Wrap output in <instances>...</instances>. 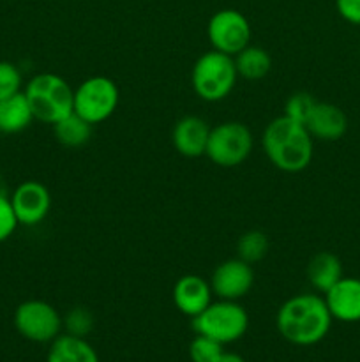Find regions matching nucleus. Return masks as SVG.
<instances>
[{"mask_svg":"<svg viewBox=\"0 0 360 362\" xmlns=\"http://www.w3.org/2000/svg\"><path fill=\"white\" fill-rule=\"evenodd\" d=\"M217 362H246V361H244V357H240L239 354L224 352L221 357H219Z\"/></svg>","mask_w":360,"mask_h":362,"instance_id":"obj_28","label":"nucleus"},{"mask_svg":"<svg viewBox=\"0 0 360 362\" xmlns=\"http://www.w3.org/2000/svg\"><path fill=\"white\" fill-rule=\"evenodd\" d=\"M196 334L229 345L242 338L249 329V315L239 300H212L198 317L191 318Z\"/></svg>","mask_w":360,"mask_h":362,"instance_id":"obj_5","label":"nucleus"},{"mask_svg":"<svg viewBox=\"0 0 360 362\" xmlns=\"http://www.w3.org/2000/svg\"><path fill=\"white\" fill-rule=\"evenodd\" d=\"M212 292L217 299L239 300L251 292L254 285L253 265L236 258L222 262L210 276Z\"/></svg>","mask_w":360,"mask_h":362,"instance_id":"obj_10","label":"nucleus"},{"mask_svg":"<svg viewBox=\"0 0 360 362\" xmlns=\"http://www.w3.org/2000/svg\"><path fill=\"white\" fill-rule=\"evenodd\" d=\"M314 138L302 122L282 113L265 127L261 147L268 161L284 173H300L311 165L314 154Z\"/></svg>","mask_w":360,"mask_h":362,"instance_id":"obj_2","label":"nucleus"},{"mask_svg":"<svg viewBox=\"0 0 360 362\" xmlns=\"http://www.w3.org/2000/svg\"><path fill=\"white\" fill-rule=\"evenodd\" d=\"M316 99L309 94V92H295V94L289 95L286 99L284 105V115L289 119L296 120V122L306 124L307 117L313 112L314 105H316Z\"/></svg>","mask_w":360,"mask_h":362,"instance_id":"obj_24","label":"nucleus"},{"mask_svg":"<svg viewBox=\"0 0 360 362\" xmlns=\"http://www.w3.org/2000/svg\"><path fill=\"white\" fill-rule=\"evenodd\" d=\"M212 127L205 119L198 115H186L179 119L172 131V144L175 151L184 158H201L205 156L208 134Z\"/></svg>","mask_w":360,"mask_h":362,"instance_id":"obj_13","label":"nucleus"},{"mask_svg":"<svg viewBox=\"0 0 360 362\" xmlns=\"http://www.w3.org/2000/svg\"><path fill=\"white\" fill-rule=\"evenodd\" d=\"M233 60H235L239 78H244L247 81L263 80L272 69L270 53L261 46H246L242 52L233 57Z\"/></svg>","mask_w":360,"mask_h":362,"instance_id":"obj_19","label":"nucleus"},{"mask_svg":"<svg viewBox=\"0 0 360 362\" xmlns=\"http://www.w3.org/2000/svg\"><path fill=\"white\" fill-rule=\"evenodd\" d=\"M207 35L212 49L235 57L251 45L253 28L249 20L236 9H221L212 14L207 25Z\"/></svg>","mask_w":360,"mask_h":362,"instance_id":"obj_9","label":"nucleus"},{"mask_svg":"<svg viewBox=\"0 0 360 362\" xmlns=\"http://www.w3.org/2000/svg\"><path fill=\"white\" fill-rule=\"evenodd\" d=\"M92 129H94V126L74 112L53 124V133H55L56 141L67 148H78L87 145L92 136Z\"/></svg>","mask_w":360,"mask_h":362,"instance_id":"obj_20","label":"nucleus"},{"mask_svg":"<svg viewBox=\"0 0 360 362\" xmlns=\"http://www.w3.org/2000/svg\"><path fill=\"white\" fill-rule=\"evenodd\" d=\"M120 101V90L108 76H90L74 90L73 112L92 126L108 120Z\"/></svg>","mask_w":360,"mask_h":362,"instance_id":"obj_7","label":"nucleus"},{"mask_svg":"<svg viewBox=\"0 0 360 362\" xmlns=\"http://www.w3.org/2000/svg\"><path fill=\"white\" fill-rule=\"evenodd\" d=\"M34 113L23 90L0 101V133L16 134L32 124Z\"/></svg>","mask_w":360,"mask_h":362,"instance_id":"obj_18","label":"nucleus"},{"mask_svg":"<svg viewBox=\"0 0 360 362\" xmlns=\"http://www.w3.org/2000/svg\"><path fill=\"white\" fill-rule=\"evenodd\" d=\"M95 325V318L90 310L76 306L67 311L62 318V329H66V334L78 336V338H87Z\"/></svg>","mask_w":360,"mask_h":362,"instance_id":"obj_22","label":"nucleus"},{"mask_svg":"<svg viewBox=\"0 0 360 362\" xmlns=\"http://www.w3.org/2000/svg\"><path fill=\"white\" fill-rule=\"evenodd\" d=\"M339 16L352 25H360V0H335Z\"/></svg>","mask_w":360,"mask_h":362,"instance_id":"obj_27","label":"nucleus"},{"mask_svg":"<svg viewBox=\"0 0 360 362\" xmlns=\"http://www.w3.org/2000/svg\"><path fill=\"white\" fill-rule=\"evenodd\" d=\"M332 315L325 297L299 293L281 304L275 325L282 338L296 346H313L323 341L332 327Z\"/></svg>","mask_w":360,"mask_h":362,"instance_id":"obj_1","label":"nucleus"},{"mask_svg":"<svg viewBox=\"0 0 360 362\" xmlns=\"http://www.w3.org/2000/svg\"><path fill=\"white\" fill-rule=\"evenodd\" d=\"M210 281L198 274H186L173 285V304L186 317L194 318L212 303Z\"/></svg>","mask_w":360,"mask_h":362,"instance_id":"obj_12","label":"nucleus"},{"mask_svg":"<svg viewBox=\"0 0 360 362\" xmlns=\"http://www.w3.org/2000/svg\"><path fill=\"white\" fill-rule=\"evenodd\" d=\"M325 303L332 318L346 324L360 322V279L342 276L327 293Z\"/></svg>","mask_w":360,"mask_h":362,"instance_id":"obj_14","label":"nucleus"},{"mask_svg":"<svg viewBox=\"0 0 360 362\" xmlns=\"http://www.w3.org/2000/svg\"><path fill=\"white\" fill-rule=\"evenodd\" d=\"M18 226H20V223H18L13 205H11V198L0 193V244L6 243L16 232Z\"/></svg>","mask_w":360,"mask_h":362,"instance_id":"obj_26","label":"nucleus"},{"mask_svg":"<svg viewBox=\"0 0 360 362\" xmlns=\"http://www.w3.org/2000/svg\"><path fill=\"white\" fill-rule=\"evenodd\" d=\"M16 219L23 226H37L52 211V194L39 180H23L11 194Z\"/></svg>","mask_w":360,"mask_h":362,"instance_id":"obj_11","label":"nucleus"},{"mask_svg":"<svg viewBox=\"0 0 360 362\" xmlns=\"http://www.w3.org/2000/svg\"><path fill=\"white\" fill-rule=\"evenodd\" d=\"M46 362H99V356L85 338L62 334L49 345Z\"/></svg>","mask_w":360,"mask_h":362,"instance_id":"obj_17","label":"nucleus"},{"mask_svg":"<svg viewBox=\"0 0 360 362\" xmlns=\"http://www.w3.org/2000/svg\"><path fill=\"white\" fill-rule=\"evenodd\" d=\"M304 126L314 140L337 141L348 131V117L339 106L318 101Z\"/></svg>","mask_w":360,"mask_h":362,"instance_id":"obj_15","label":"nucleus"},{"mask_svg":"<svg viewBox=\"0 0 360 362\" xmlns=\"http://www.w3.org/2000/svg\"><path fill=\"white\" fill-rule=\"evenodd\" d=\"M268 247H270L268 237L263 232H260V230H249V232L242 233L239 243H236V257L253 265L267 257Z\"/></svg>","mask_w":360,"mask_h":362,"instance_id":"obj_21","label":"nucleus"},{"mask_svg":"<svg viewBox=\"0 0 360 362\" xmlns=\"http://www.w3.org/2000/svg\"><path fill=\"white\" fill-rule=\"evenodd\" d=\"M342 278V264L334 253L320 251L307 264V279L316 292L327 293Z\"/></svg>","mask_w":360,"mask_h":362,"instance_id":"obj_16","label":"nucleus"},{"mask_svg":"<svg viewBox=\"0 0 360 362\" xmlns=\"http://www.w3.org/2000/svg\"><path fill=\"white\" fill-rule=\"evenodd\" d=\"M23 94L30 105L34 119L42 124L53 126L60 119L73 113L74 90L66 78L59 74H35L27 81Z\"/></svg>","mask_w":360,"mask_h":362,"instance_id":"obj_3","label":"nucleus"},{"mask_svg":"<svg viewBox=\"0 0 360 362\" xmlns=\"http://www.w3.org/2000/svg\"><path fill=\"white\" fill-rule=\"evenodd\" d=\"M236 80L239 73L233 57L215 49L198 57L191 73L194 92L207 103H219L228 98L235 88Z\"/></svg>","mask_w":360,"mask_h":362,"instance_id":"obj_4","label":"nucleus"},{"mask_svg":"<svg viewBox=\"0 0 360 362\" xmlns=\"http://www.w3.org/2000/svg\"><path fill=\"white\" fill-rule=\"evenodd\" d=\"M224 354V345L207 336L196 334L189 345V357L193 362H217Z\"/></svg>","mask_w":360,"mask_h":362,"instance_id":"obj_23","label":"nucleus"},{"mask_svg":"<svg viewBox=\"0 0 360 362\" xmlns=\"http://www.w3.org/2000/svg\"><path fill=\"white\" fill-rule=\"evenodd\" d=\"M14 327L28 341L52 343L62 331V317L46 300L30 299L14 311Z\"/></svg>","mask_w":360,"mask_h":362,"instance_id":"obj_8","label":"nucleus"},{"mask_svg":"<svg viewBox=\"0 0 360 362\" xmlns=\"http://www.w3.org/2000/svg\"><path fill=\"white\" fill-rule=\"evenodd\" d=\"M254 136L249 127L239 120H226L210 129L205 156L221 168L240 166L251 156Z\"/></svg>","mask_w":360,"mask_h":362,"instance_id":"obj_6","label":"nucleus"},{"mask_svg":"<svg viewBox=\"0 0 360 362\" xmlns=\"http://www.w3.org/2000/svg\"><path fill=\"white\" fill-rule=\"evenodd\" d=\"M23 78L20 69L13 62L0 60V101L21 92Z\"/></svg>","mask_w":360,"mask_h":362,"instance_id":"obj_25","label":"nucleus"},{"mask_svg":"<svg viewBox=\"0 0 360 362\" xmlns=\"http://www.w3.org/2000/svg\"><path fill=\"white\" fill-rule=\"evenodd\" d=\"M0 179H2V172H0Z\"/></svg>","mask_w":360,"mask_h":362,"instance_id":"obj_29","label":"nucleus"}]
</instances>
